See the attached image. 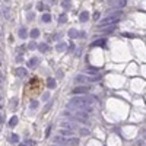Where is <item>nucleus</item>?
<instances>
[{"label": "nucleus", "instance_id": "obj_8", "mask_svg": "<svg viewBox=\"0 0 146 146\" xmlns=\"http://www.w3.org/2000/svg\"><path fill=\"white\" fill-rule=\"evenodd\" d=\"M37 48H38V50H39L41 53H47V51L50 50V48H48V44H47V42H41V44H38V45H37Z\"/></svg>", "mask_w": 146, "mask_h": 146}, {"label": "nucleus", "instance_id": "obj_10", "mask_svg": "<svg viewBox=\"0 0 146 146\" xmlns=\"http://www.w3.org/2000/svg\"><path fill=\"white\" fill-rule=\"evenodd\" d=\"M60 136L69 137V136H73V132H72V130H67V129H61V130H60Z\"/></svg>", "mask_w": 146, "mask_h": 146}, {"label": "nucleus", "instance_id": "obj_14", "mask_svg": "<svg viewBox=\"0 0 146 146\" xmlns=\"http://www.w3.org/2000/svg\"><path fill=\"white\" fill-rule=\"evenodd\" d=\"M29 35H31V38H38V37H39V29H38V28H34V29L29 32Z\"/></svg>", "mask_w": 146, "mask_h": 146}, {"label": "nucleus", "instance_id": "obj_12", "mask_svg": "<svg viewBox=\"0 0 146 146\" xmlns=\"http://www.w3.org/2000/svg\"><path fill=\"white\" fill-rule=\"evenodd\" d=\"M26 35H28V31H26V28H25V26L19 28V37H20L22 39H25V38H26Z\"/></svg>", "mask_w": 146, "mask_h": 146}, {"label": "nucleus", "instance_id": "obj_22", "mask_svg": "<svg viewBox=\"0 0 146 146\" xmlns=\"http://www.w3.org/2000/svg\"><path fill=\"white\" fill-rule=\"evenodd\" d=\"M66 20H67V18H66V15H64V13H61V15L58 16V22H60V23H64Z\"/></svg>", "mask_w": 146, "mask_h": 146}, {"label": "nucleus", "instance_id": "obj_40", "mask_svg": "<svg viewBox=\"0 0 146 146\" xmlns=\"http://www.w3.org/2000/svg\"><path fill=\"white\" fill-rule=\"evenodd\" d=\"M0 99H1V97H0Z\"/></svg>", "mask_w": 146, "mask_h": 146}, {"label": "nucleus", "instance_id": "obj_15", "mask_svg": "<svg viewBox=\"0 0 146 146\" xmlns=\"http://www.w3.org/2000/svg\"><path fill=\"white\" fill-rule=\"evenodd\" d=\"M67 145H72V146H78L79 145V139L78 137H72L67 140Z\"/></svg>", "mask_w": 146, "mask_h": 146}, {"label": "nucleus", "instance_id": "obj_29", "mask_svg": "<svg viewBox=\"0 0 146 146\" xmlns=\"http://www.w3.org/2000/svg\"><path fill=\"white\" fill-rule=\"evenodd\" d=\"M75 48H76V47H75V44H70V47H69V51H70V53H73V51H75Z\"/></svg>", "mask_w": 146, "mask_h": 146}, {"label": "nucleus", "instance_id": "obj_26", "mask_svg": "<svg viewBox=\"0 0 146 146\" xmlns=\"http://www.w3.org/2000/svg\"><path fill=\"white\" fill-rule=\"evenodd\" d=\"M37 107H38V101H35V99H32V101H31V108H32V110H35Z\"/></svg>", "mask_w": 146, "mask_h": 146}, {"label": "nucleus", "instance_id": "obj_5", "mask_svg": "<svg viewBox=\"0 0 146 146\" xmlns=\"http://www.w3.org/2000/svg\"><path fill=\"white\" fill-rule=\"evenodd\" d=\"M26 69H23V67H18L16 70H15V75L18 76V78H25L26 76Z\"/></svg>", "mask_w": 146, "mask_h": 146}, {"label": "nucleus", "instance_id": "obj_3", "mask_svg": "<svg viewBox=\"0 0 146 146\" xmlns=\"http://www.w3.org/2000/svg\"><path fill=\"white\" fill-rule=\"evenodd\" d=\"M107 3H108L110 7H117V9H120V7H124V6L127 4V0H108Z\"/></svg>", "mask_w": 146, "mask_h": 146}, {"label": "nucleus", "instance_id": "obj_9", "mask_svg": "<svg viewBox=\"0 0 146 146\" xmlns=\"http://www.w3.org/2000/svg\"><path fill=\"white\" fill-rule=\"evenodd\" d=\"M54 142H56V143H58V145H63V146L67 145V139H66V137H63V136H57V137L54 139Z\"/></svg>", "mask_w": 146, "mask_h": 146}, {"label": "nucleus", "instance_id": "obj_18", "mask_svg": "<svg viewBox=\"0 0 146 146\" xmlns=\"http://www.w3.org/2000/svg\"><path fill=\"white\" fill-rule=\"evenodd\" d=\"M47 86H48L50 89H54V88L57 86V85H56V80H54V79H48V80H47Z\"/></svg>", "mask_w": 146, "mask_h": 146}, {"label": "nucleus", "instance_id": "obj_27", "mask_svg": "<svg viewBox=\"0 0 146 146\" xmlns=\"http://www.w3.org/2000/svg\"><path fill=\"white\" fill-rule=\"evenodd\" d=\"M80 135H82V136H88V135H89V130H88V129H80Z\"/></svg>", "mask_w": 146, "mask_h": 146}, {"label": "nucleus", "instance_id": "obj_33", "mask_svg": "<svg viewBox=\"0 0 146 146\" xmlns=\"http://www.w3.org/2000/svg\"><path fill=\"white\" fill-rule=\"evenodd\" d=\"M57 76H58V78H63V72H61V70H58V72H57Z\"/></svg>", "mask_w": 146, "mask_h": 146}, {"label": "nucleus", "instance_id": "obj_11", "mask_svg": "<svg viewBox=\"0 0 146 146\" xmlns=\"http://www.w3.org/2000/svg\"><path fill=\"white\" fill-rule=\"evenodd\" d=\"M88 19H89V13H88V12H82V13L79 15V20H80V22H86Z\"/></svg>", "mask_w": 146, "mask_h": 146}, {"label": "nucleus", "instance_id": "obj_36", "mask_svg": "<svg viewBox=\"0 0 146 146\" xmlns=\"http://www.w3.org/2000/svg\"><path fill=\"white\" fill-rule=\"evenodd\" d=\"M139 146H145V140H140V142H139Z\"/></svg>", "mask_w": 146, "mask_h": 146}, {"label": "nucleus", "instance_id": "obj_19", "mask_svg": "<svg viewBox=\"0 0 146 146\" xmlns=\"http://www.w3.org/2000/svg\"><path fill=\"white\" fill-rule=\"evenodd\" d=\"M16 124H18V117L13 116V117L10 118V121H9V127H15Z\"/></svg>", "mask_w": 146, "mask_h": 146}, {"label": "nucleus", "instance_id": "obj_2", "mask_svg": "<svg viewBox=\"0 0 146 146\" xmlns=\"http://www.w3.org/2000/svg\"><path fill=\"white\" fill-rule=\"evenodd\" d=\"M79 126H78V123H75V121H72V120H63V121H60V129H67V130H76Z\"/></svg>", "mask_w": 146, "mask_h": 146}, {"label": "nucleus", "instance_id": "obj_21", "mask_svg": "<svg viewBox=\"0 0 146 146\" xmlns=\"http://www.w3.org/2000/svg\"><path fill=\"white\" fill-rule=\"evenodd\" d=\"M61 6H63L64 9H70V0H63V1H61Z\"/></svg>", "mask_w": 146, "mask_h": 146}, {"label": "nucleus", "instance_id": "obj_6", "mask_svg": "<svg viewBox=\"0 0 146 146\" xmlns=\"http://www.w3.org/2000/svg\"><path fill=\"white\" fill-rule=\"evenodd\" d=\"M75 82H78V83H85V82H89V78L85 76V75H78V76L75 78Z\"/></svg>", "mask_w": 146, "mask_h": 146}, {"label": "nucleus", "instance_id": "obj_1", "mask_svg": "<svg viewBox=\"0 0 146 146\" xmlns=\"http://www.w3.org/2000/svg\"><path fill=\"white\" fill-rule=\"evenodd\" d=\"M121 12H114V13H111V15H108L107 18H104L102 20H101V28L102 26H105V25H114L116 22H118L120 19H121Z\"/></svg>", "mask_w": 146, "mask_h": 146}, {"label": "nucleus", "instance_id": "obj_38", "mask_svg": "<svg viewBox=\"0 0 146 146\" xmlns=\"http://www.w3.org/2000/svg\"><path fill=\"white\" fill-rule=\"evenodd\" d=\"M4 1H7V3H9V1H10V0H4Z\"/></svg>", "mask_w": 146, "mask_h": 146}, {"label": "nucleus", "instance_id": "obj_39", "mask_svg": "<svg viewBox=\"0 0 146 146\" xmlns=\"http://www.w3.org/2000/svg\"><path fill=\"white\" fill-rule=\"evenodd\" d=\"M0 66H1V61H0Z\"/></svg>", "mask_w": 146, "mask_h": 146}, {"label": "nucleus", "instance_id": "obj_31", "mask_svg": "<svg viewBox=\"0 0 146 146\" xmlns=\"http://www.w3.org/2000/svg\"><path fill=\"white\" fill-rule=\"evenodd\" d=\"M94 19L97 20V19H99V13L98 12H95V15H94Z\"/></svg>", "mask_w": 146, "mask_h": 146}, {"label": "nucleus", "instance_id": "obj_13", "mask_svg": "<svg viewBox=\"0 0 146 146\" xmlns=\"http://www.w3.org/2000/svg\"><path fill=\"white\" fill-rule=\"evenodd\" d=\"M69 37L70 38H79V31L78 29H69Z\"/></svg>", "mask_w": 146, "mask_h": 146}, {"label": "nucleus", "instance_id": "obj_32", "mask_svg": "<svg viewBox=\"0 0 146 146\" xmlns=\"http://www.w3.org/2000/svg\"><path fill=\"white\" fill-rule=\"evenodd\" d=\"M37 7H38V9H39V10H42V9H44V4H42V3H39V4H38V6H37Z\"/></svg>", "mask_w": 146, "mask_h": 146}, {"label": "nucleus", "instance_id": "obj_4", "mask_svg": "<svg viewBox=\"0 0 146 146\" xmlns=\"http://www.w3.org/2000/svg\"><path fill=\"white\" fill-rule=\"evenodd\" d=\"M89 86H76V88H73V94L75 95H85L86 92H89Z\"/></svg>", "mask_w": 146, "mask_h": 146}, {"label": "nucleus", "instance_id": "obj_37", "mask_svg": "<svg viewBox=\"0 0 146 146\" xmlns=\"http://www.w3.org/2000/svg\"><path fill=\"white\" fill-rule=\"evenodd\" d=\"M1 79H3V76H1V73H0V80H1Z\"/></svg>", "mask_w": 146, "mask_h": 146}, {"label": "nucleus", "instance_id": "obj_16", "mask_svg": "<svg viewBox=\"0 0 146 146\" xmlns=\"http://www.w3.org/2000/svg\"><path fill=\"white\" fill-rule=\"evenodd\" d=\"M66 48H67V44H66V42H60V44H57V47H56L57 51H64Z\"/></svg>", "mask_w": 146, "mask_h": 146}, {"label": "nucleus", "instance_id": "obj_35", "mask_svg": "<svg viewBox=\"0 0 146 146\" xmlns=\"http://www.w3.org/2000/svg\"><path fill=\"white\" fill-rule=\"evenodd\" d=\"M48 97H50V95H48V94H45V95L42 97V99H44V101H47V99H48Z\"/></svg>", "mask_w": 146, "mask_h": 146}, {"label": "nucleus", "instance_id": "obj_30", "mask_svg": "<svg viewBox=\"0 0 146 146\" xmlns=\"http://www.w3.org/2000/svg\"><path fill=\"white\" fill-rule=\"evenodd\" d=\"M4 16L9 19V9H4Z\"/></svg>", "mask_w": 146, "mask_h": 146}, {"label": "nucleus", "instance_id": "obj_25", "mask_svg": "<svg viewBox=\"0 0 146 146\" xmlns=\"http://www.w3.org/2000/svg\"><path fill=\"white\" fill-rule=\"evenodd\" d=\"M105 44V39H101V41H95V42H92V47H95V45H104Z\"/></svg>", "mask_w": 146, "mask_h": 146}, {"label": "nucleus", "instance_id": "obj_20", "mask_svg": "<svg viewBox=\"0 0 146 146\" xmlns=\"http://www.w3.org/2000/svg\"><path fill=\"white\" fill-rule=\"evenodd\" d=\"M41 19H42V22H45V23H47V22H50V20H51V15H50V13H44Z\"/></svg>", "mask_w": 146, "mask_h": 146}, {"label": "nucleus", "instance_id": "obj_24", "mask_svg": "<svg viewBox=\"0 0 146 146\" xmlns=\"http://www.w3.org/2000/svg\"><path fill=\"white\" fill-rule=\"evenodd\" d=\"M37 45H38L37 42H34V41H31V42L28 44V48H29V50H35V48H37Z\"/></svg>", "mask_w": 146, "mask_h": 146}, {"label": "nucleus", "instance_id": "obj_7", "mask_svg": "<svg viewBox=\"0 0 146 146\" xmlns=\"http://www.w3.org/2000/svg\"><path fill=\"white\" fill-rule=\"evenodd\" d=\"M38 64H39V58H37V57H32V58L28 61V67H32V69L37 67Z\"/></svg>", "mask_w": 146, "mask_h": 146}, {"label": "nucleus", "instance_id": "obj_23", "mask_svg": "<svg viewBox=\"0 0 146 146\" xmlns=\"http://www.w3.org/2000/svg\"><path fill=\"white\" fill-rule=\"evenodd\" d=\"M10 142H12V143H18V142H19V136H18V135H12Z\"/></svg>", "mask_w": 146, "mask_h": 146}, {"label": "nucleus", "instance_id": "obj_17", "mask_svg": "<svg viewBox=\"0 0 146 146\" xmlns=\"http://www.w3.org/2000/svg\"><path fill=\"white\" fill-rule=\"evenodd\" d=\"M98 72H99L98 67H88V69H86V73H91V75H97Z\"/></svg>", "mask_w": 146, "mask_h": 146}, {"label": "nucleus", "instance_id": "obj_34", "mask_svg": "<svg viewBox=\"0 0 146 146\" xmlns=\"http://www.w3.org/2000/svg\"><path fill=\"white\" fill-rule=\"evenodd\" d=\"M16 61H18V63H20V61H22V57H20V56H18V57H16Z\"/></svg>", "mask_w": 146, "mask_h": 146}, {"label": "nucleus", "instance_id": "obj_28", "mask_svg": "<svg viewBox=\"0 0 146 146\" xmlns=\"http://www.w3.org/2000/svg\"><path fill=\"white\" fill-rule=\"evenodd\" d=\"M20 146H34V142H32V140H26V142H23Z\"/></svg>", "mask_w": 146, "mask_h": 146}, {"label": "nucleus", "instance_id": "obj_41", "mask_svg": "<svg viewBox=\"0 0 146 146\" xmlns=\"http://www.w3.org/2000/svg\"><path fill=\"white\" fill-rule=\"evenodd\" d=\"M53 146H56V145H53Z\"/></svg>", "mask_w": 146, "mask_h": 146}]
</instances>
